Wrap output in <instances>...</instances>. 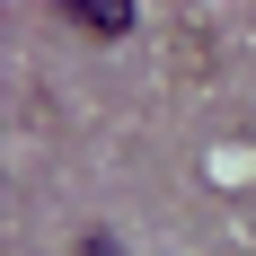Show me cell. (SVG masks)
<instances>
[{
  "label": "cell",
  "mask_w": 256,
  "mask_h": 256,
  "mask_svg": "<svg viewBox=\"0 0 256 256\" xmlns=\"http://www.w3.org/2000/svg\"><path fill=\"white\" fill-rule=\"evenodd\" d=\"M80 256H115V238H106V230H88V238H80Z\"/></svg>",
  "instance_id": "7a4b0ae2"
},
{
  "label": "cell",
  "mask_w": 256,
  "mask_h": 256,
  "mask_svg": "<svg viewBox=\"0 0 256 256\" xmlns=\"http://www.w3.org/2000/svg\"><path fill=\"white\" fill-rule=\"evenodd\" d=\"M62 18H71L80 36H98V44H106V36H124V26H132V9H124V0H62Z\"/></svg>",
  "instance_id": "6da1fadb"
}]
</instances>
